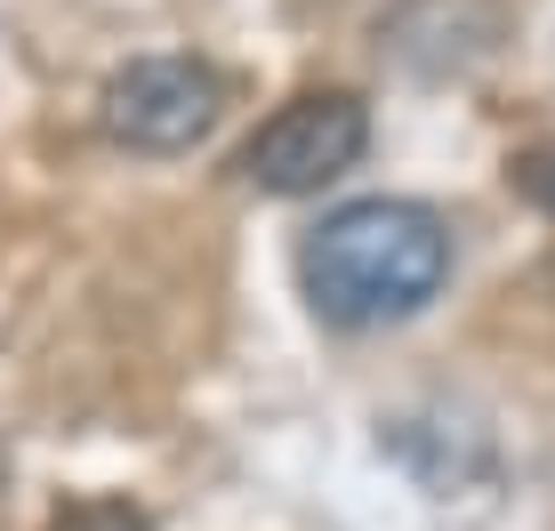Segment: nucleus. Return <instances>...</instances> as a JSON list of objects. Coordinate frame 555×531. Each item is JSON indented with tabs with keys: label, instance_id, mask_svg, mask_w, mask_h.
<instances>
[{
	"label": "nucleus",
	"instance_id": "obj_7",
	"mask_svg": "<svg viewBox=\"0 0 555 531\" xmlns=\"http://www.w3.org/2000/svg\"><path fill=\"white\" fill-rule=\"evenodd\" d=\"M0 476H9V459H0Z\"/></svg>",
	"mask_w": 555,
	"mask_h": 531
},
{
	"label": "nucleus",
	"instance_id": "obj_6",
	"mask_svg": "<svg viewBox=\"0 0 555 531\" xmlns=\"http://www.w3.org/2000/svg\"><path fill=\"white\" fill-rule=\"evenodd\" d=\"M515 185H524V194L555 218V145H531V154H515Z\"/></svg>",
	"mask_w": 555,
	"mask_h": 531
},
{
	"label": "nucleus",
	"instance_id": "obj_2",
	"mask_svg": "<svg viewBox=\"0 0 555 531\" xmlns=\"http://www.w3.org/2000/svg\"><path fill=\"white\" fill-rule=\"evenodd\" d=\"M362 145H371L362 98H347V89H306L274 121H258V138L242 145V178L258 194H322L331 178H347L362 161Z\"/></svg>",
	"mask_w": 555,
	"mask_h": 531
},
{
	"label": "nucleus",
	"instance_id": "obj_1",
	"mask_svg": "<svg viewBox=\"0 0 555 531\" xmlns=\"http://www.w3.org/2000/svg\"><path fill=\"white\" fill-rule=\"evenodd\" d=\"M306 298L338 331H378V322L418 314L451 274V234L418 202H347L306 234L298 250Z\"/></svg>",
	"mask_w": 555,
	"mask_h": 531
},
{
	"label": "nucleus",
	"instance_id": "obj_5",
	"mask_svg": "<svg viewBox=\"0 0 555 531\" xmlns=\"http://www.w3.org/2000/svg\"><path fill=\"white\" fill-rule=\"evenodd\" d=\"M49 531H153V523H145V507L105 500V491H98V500H65L49 516Z\"/></svg>",
	"mask_w": 555,
	"mask_h": 531
},
{
	"label": "nucleus",
	"instance_id": "obj_3",
	"mask_svg": "<svg viewBox=\"0 0 555 531\" xmlns=\"http://www.w3.org/2000/svg\"><path fill=\"white\" fill-rule=\"evenodd\" d=\"M218 98L225 89H218V73H209L202 56H138V65H121L105 81L98 121L129 154H185L194 138H209Z\"/></svg>",
	"mask_w": 555,
	"mask_h": 531
},
{
	"label": "nucleus",
	"instance_id": "obj_4",
	"mask_svg": "<svg viewBox=\"0 0 555 531\" xmlns=\"http://www.w3.org/2000/svg\"><path fill=\"white\" fill-rule=\"evenodd\" d=\"M507 33V9L500 0H403V9L387 16V56L418 81H451V73L483 65L491 49H500Z\"/></svg>",
	"mask_w": 555,
	"mask_h": 531
}]
</instances>
